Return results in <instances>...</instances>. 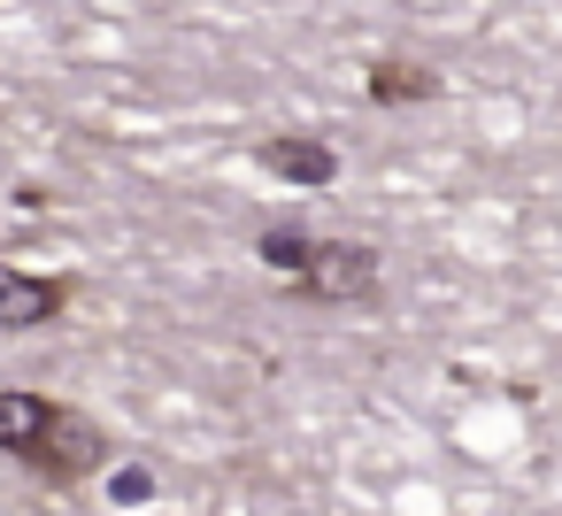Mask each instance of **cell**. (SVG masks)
<instances>
[{"instance_id":"1","label":"cell","mask_w":562,"mask_h":516,"mask_svg":"<svg viewBox=\"0 0 562 516\" xmlns=\"http://www.w3.org/2000/svg\"><path fill=\"white\" fill-rule=\"evenodd\" d=\"M378 285V255L370 247H308V293L324 301H355Z\"/></svg>"},{"instance_id":"2","label":"cell","mask_w":562,"mask_h":516,"mask_svg":"<svg viewBox=\"0 0 562 516\" xmlns=\"http://www.w3.org/2000/svg\"><path fill=\"white\" fill-rule=\"evenodd\" d=\"M55 309H63V285H55V278H24V270L0 262V324L32 332V324H47Z\"/></svg>"},{"instance_id":"3","label":"cell","mask_w":562,"mask_h":516,"mask_svg":"<svg viewBox=\"0 0 562 516\" xmlns=\"http://www.w3.org/2000/svg\"><path fill=\"white\" fill-rule=\"evenodd\" d=\"M262 170H278V178H293V186H331V178H339V155H331L324 139H270V147H262Z\"/></svg>"},{"instance_id":"4","label":"cell","mask_w":562,"mask_h":516,"mask_svg":"<svg viewBox=\"0 0 562 516\" xmlns=\"http://www.w3.org/2000/svg\"><path fill=\"white\" fill-rule=\"evenodd\" d=\"M55 431V408L40 393H0V447H40Z\"/></svg>"},{"instance_id":"5","label":"cell","mask_w":562,"mask_h":516,"mask_svg":"<svg viewBox=\"0 0 562 516\" xmlns=\"http://www.w3.org/2000/svg\"><path fill=\"white\" fill-rule=\"evenodd\" d=\"M370 93H378V101H424L431 86H424V70H408V63H378V70H370Z\"/></svg>"},{"instance_id":"6","label":"cell","mask_w":562,"mask_h":516,"mask_svg":"<svg viewBox=\"0 0 562 516\" xmlns=\"http://www.w3.org/2000/svg\"><path fill=\"white\" fill-rule=\"evenodd\" d=\"M155 493V470H116V501H147Z\"/></svg>"},{"instance_id":"7","label":"cell","mask_w":562,"mask_h":516,"mask_svg":"<svg viewBox=\"0 0 562 516\" xmlns=\"http://www.w3.org/2000/svg\"><path fill=\"white\" fill-rule=\"evenodd\" d=\"M262 255H278V262H308V247H301L293 232H270V239H262Z\"/></svg>"}]
</instances>
